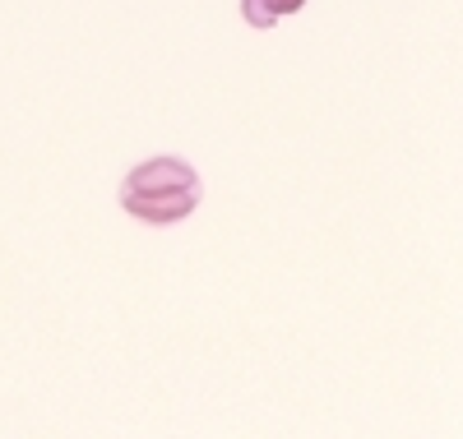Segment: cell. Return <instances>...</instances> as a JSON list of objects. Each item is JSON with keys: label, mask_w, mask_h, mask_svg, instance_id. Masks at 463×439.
I'll return each instance as SVG.
<instances>
[{"label": "cell", "mask_w": 463, "mask_h": 439, "mask_svg": "<svg viewBox=\"0 0 463 439\" xmlns=\"http://www.w3.org/2000/svg\"><path fill=\"white\" fill-rule=\"evenodd\" d=\"M200 176L185 157H148L121 181V209L148 227H172L185 222L200 209Z\"/></svg>", "instance_id": "obj_1"}, {"label": "cell", "mask_w": 463, "mask_h": 439, "mask_svg": "<svg viewBox=\"0 0 463 439\" xmlns=\"http://www.w3.org/2000/svg\"><path fill=\"white\" fill-rule=\"evenodd\" d=\"M306 0H241V14L250 28H274L283 14H297Z\"/></svg>", "instance_id": "obj_2"}]
</instances>
